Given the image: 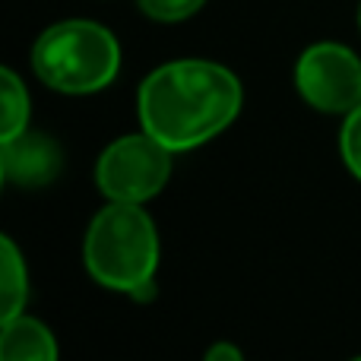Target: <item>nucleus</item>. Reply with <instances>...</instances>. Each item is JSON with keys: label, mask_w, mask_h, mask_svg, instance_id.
I'll return each mask as SVG.
<instances>
[{"label": "nucleus", "mask_w": 361, "mask_h": 361, "mask_svg": "<svg viewBox=\"0 0 361 361\" xmlns=\"http://www.w3.org/2000/svg\"><path fill=\"white\" fill-rule=\"evenodd\" d=\"M140 124L171 152L209 143L241 111V82L212 61H171L152 70L140 86Z\"/></svg>", "instance_id": "nucleus-1"}, {"label": "nucleus", "mask_w": 361, "mask_h": 361, "mask_svg": "<svg viewBox=\"0 0 361 361\" xmlns=\"http://www.w3.org/2000/svg\"><path fill=\"white\" fill-rule=\"evenodd\" d=\"M32 70L54 92H102L121 70L118 38L92 19H63L38 35L32 48Z\"/></svg>", "instance_id": "nucleus-2"}, {"label": "nucleus", "mask_w": 361, "mask_h": 361, "mask_svg": "<svg viewBox=\"0 0 361 361\" xmlns=\"http://www.w3.org/2000/svg\"><path fill=\"white\" fill-rule=\"evenodd\" d=\"M86 269L92 279L114 292L140 288L156 276L159 231L140 203L105 206L86 231Z\"/></svg>", "instance_id": "nucleus-3"}, {"label": "nucleus", "mask_w": 361, "mask_h": 361, "mask_svg": "<svg viewBox=\"0 0 361 361\" xmlns=\"http://www.w3.org/2000/svg\"><path fill=\"white\" fill-rule=\"evenodd\" d=\"M171 178V149L149 133H130L108 146L95 162V184L114 203H146Z\"/></svg>", "instance_id": "nucleus-4"}, {"label": "nucleus", "mask_w": 361, "mask_h": 361, "mask_svg": "<svg viewBox=\"0 0 361 361\" xmlns=\"http://www.w3.org/2000/svg\"><path fill=\"white\" fill-rule=\"evenodd\" d=\"M295 89L324 114H349L361 105V61L339 42H317L295 63Z\"/></svg>", "instance_id": "nucleus-5"}, {"label": "nucleus", "mask_w": 361, "mask_h": 361, "mask_svg": "<svg viewBox=\"0 0 361 361\" xmlns=\"http://www.w3.org/2000/svg\"><path fill=\"white\" fill-rule=\"evenodd\" d=\"M63 169V152L54 137L35 130H23L6 140L0 149V171L16 187H44Z\"/></svg>", "instance_id": "nucleus-6"}, {"label": "nucleus", "mask_w": 361, "mask_h": 361, "mask_svg": "<svg viewBox=\"0 0 361 361\" xmlns=\"http://www.w3.org/2000/svg\"><path fill=\"white\" fill-rule=\"evenodd\" d=\"M0 361H57V339L42 320L19 317L4 320Z\"/></svg>", "instance_id": "nucleus-7"}, {"label": "nucleus", "mask_w": 361, "mask_h": 361, "mask_svg": "<svg viewBox=\"0 0 361 361\" xmlns=\"http://www.w3.org/2000/svg\"><path fill=\"white\" fill-rule=\"evenodd\" d=\"M4 263H0V295H4V320H13L23 314L25 298H29V276H25V260L19 254L13 238H0Z\"/></svg>", "instance_id": "nucleus-8"}, {"label": "nucleus", "mask_w": 361, "mask_h": 361, "mask_svg": "<svg viewBox=\"0 0 361 361\" xmlns=\"http://www.w3.org/2000/svg\"><path fill=\"white\" fill-rule=\"evenodd\" d=\"M0 102H4V114H0V140H13L23 130H29V92H25L23 80L13 73L10 67L0 70Z\"/></svg>", "instance_id": "nucleus-9"}, {"label": "nucleus", "mask_w": 361, "mask_h": 361, "mask_svg": "<svg viewBox=\"0 0 361 361\" xmlns=\"http://www.w3.org/2000/svg\"><path fill=\"white\" fill-rule=\"evenodd\" d=\"M339 149H343V162L361 180V105L345 114L343 133H339Z\"/></svg>", "instance_id": "nucleus-10"}, {"label": "nucleus", "mask_w": 361, "mask_h": 361, "mask_svg": "<svg viewBox=\"0 0 361 361\" xmlns=\"http://www.w3.org/2000/svg\"><path fill=\"white\" fill-rule=\"evenodd\" d=\"M137 4L149 19H159V23H180V19L193 16L206 0H137Z\"/></svg>", "instance_id": "nucleus-11"}, {"label": "nucleus", "mask_w": 361, "mask_h": 361, "mask_svg": "<svg viewBox=\"0 0 361 361\" xmlns=\"http://www.w3.org/2000/svg\"><path fill=\"white\" fill-rule=\"evenodd\" d=\"M203 361H244V355H241V349H238L235 343H216V345L206 349Z\"/></svg>", "instance_id": "nucleus-12"}, {"label": "nucleus", "mask_w": 361, "mask_h": 361, "mask_svg": "<svg viewBox=\"0 0 361 361\" xmlns=\"http://www.w3.org/2000/svg\"><path fill=\"white\" fill-rule=\"evenodd\" d=\"M358 25H361V10H358Z\"/></svg>", "instance_id": "nucleus-13"}, {"label": "nucleus", "mask_w": 361, "mask_h": 361, "mask_svg": "<svg viewBox=\"0 0 361 361\" xmlns=\"http://www.w3.org/2000/svg\"><path fill=\"white\" fill-rule=\"evenodd\" d=\"M352 361H361V355H358V358H352Z\"/></svg>", "instance_id": "nucleus-14"}]
</instances>
